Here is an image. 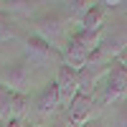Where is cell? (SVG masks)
Returning a JSON list of instances; mask_svg holds the SVG:
<instances>
[{
    "label": "cell",
    "mask_w": 127,
    "mask_h": 127,
    "mask_svg": "<svg viewBox=\"0 0 127 127\" xmlns=\"http://www.w3.org/2000/svg\"><path fill=\"white\" fill-rule=\"evenodd\" d=\"M0 127H5V122H3V120H0Z\"/></svg>",
    "instance_id": "obj_18"
},
{
    "label": "cell",
    "mask_w": 127,
    "mask_h": 127,
    "mask_svg": "<svg viewBox=\"0 0 127 127\" xmlns=\"http://www.w3.org/2000/svg\"><path fill=\"white\" fill-rule=\"evenodd\" d=\"M114 125L117 127H127V107L122 104V107L117 109V117H114Z\"/></svg>",
    "instance_id": "obj_13"
},
{
    "label": "cell",
    "mask_w": 127,
    "mask_h": 127,
    "mask_svg": "<svg viewBox=\"0 0 127 127\" xmlns=\"http://www.w3.org/2000/svg\"><path fill=\"white\" fill-rule=\"evenodd\" d=\"M43 127H74V125H71V120H69L66 109H59L54 117H48V122H46Z\"/></svg>",
    "instance_id": "obj_12"
},
{
    "label": "cell",
    "mask_w": 127,
    "mask_h": 127,
    "mask_svg": "<svg viewBox=\"0 0 127 127\" xmlns=\"http://www.w3.org/2000/svg\"><path fill=\"white\" fill-rule=\"evenodd\" d=\"M5 127H26V120H10L5 122Z\"/></svg>",
    "instance_id": "obj_14"
},
{
    "label": "cell",
    "mask_w": 127,
    "mask_h": 127,
    "mask_svg": "<svg viewBox=\"0 0 127 127\" xmlns=\"http://www.w3.org/2000/svg\"><path fill=\"white\" fill-rule=\"evenodd\" d=\"M28 94H20V92H13L0 84V120L3 122H10V120H26L28 114Z\"/></svg>",
    "instance_id": "obj_5"
},
{
    "label": "cell",
    "mask_w": 127,
    "mask_h": 127,
    "mask_svg": "<svg viewBox=\"0 0 127 127\" xmlns=\"http://www.w3.org/2000/svg\"><path fill=\"white\" fill-rule=\"evenodd\" d=\"M26 54L31 56V61H59V64H64V54L56 48V46H51L48 41H43L41 36H36V33H31L28 38H26Z\"/></svg>",
    "instance_id": "obj_8"
},
{
    "label": "cell",
    "mask_w": 127,
    "mask_h": 127,
    "mask_svg": "<svg viewBox=\"0 0 127 127\" xmlns=\"http://www.w3.org/2000/svg\"><path fill=\"white\" fill-rule=\"evenodd\" d=\"M18 36V28L13 23V18L5 15L3 10H0V41H10V38H15Z\"/></svg>",
    "instance_id": "obj_11"
},
{
    "label": "cell",
    "mask_w": 127,
    "mask_h": 127,
    "mask_svg": "<svg viewBox=\"0 0 127 127\" xmlns=\"http://www.w3.org/2000/svg\"><path fill=\"white\" fill-rule=\"evenodd\" d=\"M81 127H104V125H102V120H99V117H94V120H89L87 125H81Z\"/></svg>",
    "instance_id": "obj_15"
},
{
    "label": "cell",
    "mask_w": 127,
    "mask_h": 127,
    "mask_svg": "<svg viewBox=\"0 0 127 127\" xmlns=\"http://www.w3.org/2000/svg\"><path fill=\"white\" fill-rule=\"evenodd\" d=\"M117 59H120V61H122V64H125V69H127V46H125V51H122V54H120V56H117Z\"/></svg>",
    "instance_id": "obj_16"
},
{
    "label": "cell",
    "mask_w": 127,
    "mask_h": 127,
    "mask_svg": "<svg viewBox=\"0 0 127 127\" xmlns=\"http://www.w3.org/2000/svg\"><path fill=\"white\" fill-rule=\"evenodd\" d=\"M66 23H69V15H61L59 10H46V13L36 15L33 20V33L41 36L43 41H48L51 46H56L59 41L66 36Z\"/></svg>",
    "instance_id": "obj_3"
},
{
    "label": "cell",
    "mask_w": 127,
    "mask_h": 127,
    "mask_svg": "<svg viewBox=\"0 0 127 127\" xmlns=\"http://www.w3.org/2000/svg\"><path fill=\"white\" fill-rule=\"evenodd\" d=\"M104 18H107V8H104V3H92L89 10L84 13L81 18V31H87V33H94V36H102L104 31Z\"/></svg>",
    "instance_id": "obj_10"
},
{
    "label": "cell",
    "mask_w": 127,
    "mask_h": 127,
    "mask_svg": "<svg viewBox=\"0 0 127 127\" xmlns=\"http://www.w3.org/2000/svg\"><path fill=\"white\" fill-rule=\"evenodd\" d=\"M94 107H97V99L94 97H87V94H76V97L71 99V104L66 107V114L74 127H81L87 125L89 120H94Z\"/></svg>",
    "instance_id": "obj_7"
},
{
    "label": "cell",
    "mask_w": 127,
    "mask_h": 127,
    "mask_svg": "<svg viewBox=\"0 0 127 127\" xmlns=\"http://www.w3.org/2000/svg\"><path fill=\"white\" fill-rule=\"evenodd\" d=\"M99 104L102 107H109V104H117L127 97V69L120 59H112L109 66H107V74L99 84Z\"/></svg>",
    "instance_id": "obj_2"
},
{
    "label": "cell",
    "mask_w": 127,
    "mask_h": 127,
    "mask_svg": "<svg viewBox=\"0 0 127 127\" xmlns=\"http://www.w3.org/2000/svg\"><path fill=\"white\" fill-rule=\"evenodd\" d=\"M125 10H127V3H125Z\"/></svg>",
    "instance_id": "obj_19"
},
{
    "label": "cell",
    "mask_w": 127,
    "mask_h": 127,
    "mask_svg": "<svg viewBox=\"0 0 127 127\" xmlns=\"http://www.w3.org/2000/svg\"><path fill=\"white\" fill-rule=\"evenodd\" d=\"M56 89H59V97H61V107L66 109L71 99L79 94V71L76 69H71L66 66V64H59V69H56Z\"/></svg>",
    "instance_id": "obj_6"
},
{
    "label": "cell",
    "mask_w": 127,
    "mask_h": 127,
    "mask_svg": "<svg viewBox=\"0 0 127 127\" xmlns=\"http://www.w3.org/2000/svg\"><path fill=\"white\" fill-rule=\"evenodd\" d=\"M31 81H33V66H31L26 59L0 66V84L8 87V89L26 94L31 89Z\"/></svg>",
    "instance_id": "obj_4"
},
{
    "label": "cell",
    "mask_w": 127,
    "mask_h": 127,
    "mask_svg": "<svg viewBox=\"0 0 127 127\" xmlns=\"http://www.w3.org/2000/svg\"><path fill=\"white\" fill-rule=\"evenodd\" d=\"M26 127H36V125H31V122H26Z\"/></svg>",
    "instance_id": "obj_17"
},
{
    "label": "cell",
    "mask_w": 127,
    "mask_h": 127,
    "mask_svg": "<svg viewBox=\"0 0 127 127\" xmlns=\"http://www.w3.org/2000/svg\"><path fill=\"white\" fill-rule=\"evenodd\" d=\"M59 109H64L59 89H56L54 81H48V84H43V89H41L38 97H36V112L41 114V117H54Z\"/></svg>",
    "instance_id": "obj_9"
},
{
    "label": "cell",
    "mask_w": 127,
    "mask_h": 127,
    "mask_svg": "<svg viewBox=\"0 0 127 127\" xmlns=\"http://www.w3.org/2000/svg\"><path fill=\"white\" fill-rule=\"evenodd\" d=\"M97 48H99V36L76 28L71 36H66V41H64V48H61L64 64L79 71V69H84L92 61V56H94Z\"/></svg>",
    "instance_id": "obj_1"
}]
</instances>
